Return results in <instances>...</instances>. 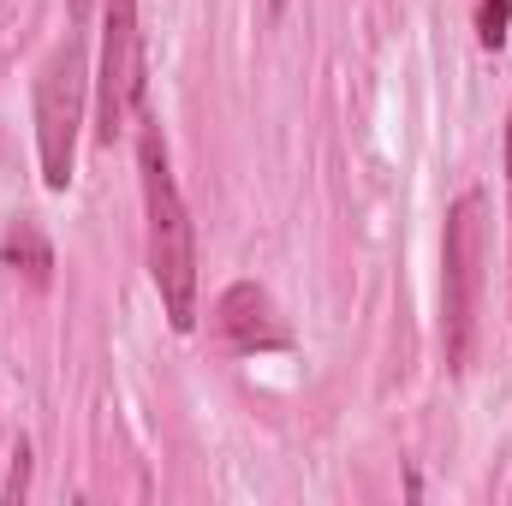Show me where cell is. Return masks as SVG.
<instances>
[{
  "mask_svg": "<svg viewBox=\"0 0 512 506\" xmlns=\"http://www.w3.org/2000/svg\"><path fill=\"white\" fill-rule=\"evenodd\" d=\"M131 131H137V179H143L149 280H155V292H161V310H167L173 334H191V328H197V227H191V209H185V197H179L161 120L137 108Z\"/></svg>",
  "mask_w": 512,
  "mask_h": 506,
  "instance_id": "6da1fadb",
  "label": "cell"
},
{
  "mask_svg": "<svg viewBox=\"0 0 512 506\" xmlns=\"http://www.w3.org/2000/svg\"><path fill=\"white\" fill-rule=\"evenodd\" d=\"M483 245H489V197L459 191L447 209V233H441V352L453 376L471 370V346H477Z\"/></svg>",
  "mask_w": 512,
  "mask_h": 506,
  "instance_id": "7a4b0ae2",
  "label": "cell"
},
{
  "mask_svg": "<svg viewBox=\"0 0 512 506\" xmlns=\"http://www.w3.org/2000/svg\"><path fill=\"white\" fill-rule=\"evenodd\" d=\"M90 102V72H84V36L66 30L54 54L36 72V155H42V185L66 191L78 167V126Z\"/></svg>",
  "mask_w": 512,
  "mask_h": 506,
  "instance_id": "3957f363",
  "label": "cell"
},
{
  "mask_svg": "<svg viewBox=\"0 0 512 506\" xmlns=\"http://www.w3.org/2000/svg\"><path fill=\"white\" fill-rule=\"evenodd\" d=\"M143 108V30L137 0H108L102 12V66H96V137L114 149Z\"/></svg>",
  "mask_w": 512,
  "mask_h": 506,
  "instance_id": "277c9868",
  "label": "cell"
},
{
  "mask_svg": "<svg viewBox=\"0 0 512 506\" xmlns=\"http://www.w3.org/2000/svg\"><path fill=\"white\" fill-rule=\"evenodd\" d=\"M215 334L227 340V352H280L286 346V328H280V316H274V304L256 280H239V286L221 292Z\"/></svg>",
  "mask_w": 512,
  "mask_h": 506,
  "instance_id": "5b68a950",
  "label": "cell"
},
{
  "mask_svg": "<svg viewBox=\"0 0 512 506\" xmlns=\"http://www.w3.org/2000/svg\"><path fill=\"white\" fill-rule=\"evenodd\" d=\"M0 262H6L12 274H24L36 292L54 280V245H48V233H42L36 221H24V215L6 227V239H0Z\"/></svg>",
  "mask_w": 512,
  "mask_h": 506,
  "instance_id": "8992f818",
  "label": "cell"
},
{
  "mask_svg": "<svg viewBox=\"0 0 512 506\" xmlns=\"http://www.w3.org/2000/svg\"><path fill=\"white\" fill-rule=\"evenodd\" d=\"M471 24H477V42H483L489 54H501V48H507V30H512V0H477Z\"/></svg>",
  "mask_w": 512,
  "mask_h": 506,
  "instance_id": "52a82bcc",
  "label": "cell"
},
{
  "mask_svg": "<svg viewBox=\"0 0 512 506\" xmlns=\"http://www.w3.org/2000/svg\"><path fill=\"white\" fill-rule=\"evenodd\" d=\"M0 495H6L12 506L30 495V441H18V447H12V471H6V489H0Z\"/></svg>",
  "mask_w": 512,
  "mask_h": 506,
  "instance_id": "ba28073f",
  "label": "cell"
},
{
  "mask_svg": "<svg viewBox=\"0 0 512 506\" xmlns=\"http://www.w3.org/2000/svg\"><path fill=\"white\" fill-rule=\"evenodd\" d=\"M507 203H512V108H507Z\"/></svg>",
  "mask_w": 512,
  "mask_h": 506,
  "instance_id": "9c48e42d",
  "label": "cell"
},
{
  "mask_svg": "<svg viewBox=\"0 0 512 506\" xmlns=\"http://www.w3.org/2000/svg\"><path fill=\"white\" fill-rule=\"evenodd\" d=\"M66 6H72V18H78V24L90 18V0H66Z\"/></svg>",
  "mask_w": 512,
  "mask_h": 506,
  "instance_id": "30bf717a",
  "label": "cell"
},
{
  "mask_svg": "<svg viewBox=\"0 0 512 506\" xmlns=\"http://www.w3.org/2000/svg\"><path fill=\"white\" fill-rule=\"evenodd\" d=\"M286 12V0H268V18H280Z\"/></svg>",
  "mask_w": 512,
  "mask_h": 506,
  "instance_id": "8fae6325",
  "label": "cell"
}]
</instances>
